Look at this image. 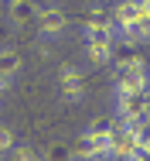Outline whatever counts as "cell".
Returning <instances> with one entry per match:
<instances>
[{
	"label": "cell",
	"mask_w": 150,
	"mask_h": 161,
	"mask_svg": "<svg viewBox=\"0 0 150 161\" xmlns=\"http://www.w3.org/2000/svg\"><path fill=\"white\" fill-rule=\"evenodd\" d=\"M38 38L41 41H61L65 31H68V24H72V17L65 14V7L58 3H48V7H41L38 10Z\"/></svg>",
	"instance_id": "1"
},
{
	"label": "cell",
	"mask_w": 150,
	"mask_h": 161,
	"mask_svg": "<svg viewBox=\"0 0 150 161\" xmlns=\"http://www.w3.org/2000/svg\"><path fill=\"white\" fill-rule=\"evenodd\" d=\"M137 120H150V96L133 93V96H116V124L130 127Z\"/></svg>",
	"instance_id": "2"
},
{
	"label": "cell",
	"mask_w": 150,
	"mask_h": 161,
	"mask_svg": "<svg viewBox=\"0 0 150 161\" xmlns=\"http://www.w3.org/2000/svg\"><path fill=\"white\" fill-rule=\"evenodd\" d=\"M55 82H58V93H61L65 103H79V99L85 96V72L79 65H72V62H65L58 69Z\"/></svg>",
	"instance_id": "3"
},
{
	"label": "cell",
	"mask_w": 150,
	"mask_h": 161,
	"mask_svg": "<svg viewBox=\"0 0 150 161\" xmlns=\"http://www.w3.org/2000/svg\"><path fill=\"white\" fill-rule=\"evenodd\" d=\"M38 0H7V21L14 28H24V24H34L38 21Z\"/></svg>",
	"instance_id": "4"
},
{
	"label": "cell",
	"mask_w": 150,
	"mask_h": 161,
	"mask_svg": "<svg viewBox=\"0 0 150 161\" xmlns=\"http://www.w3.org/2000/svg\"><path fill=\"white\" fill-rule=\"evenodd\" d=\"M140 10H143V0H116V7H113V24H116V31L123 28H133L137 24V17H140Z\"/></svg>",
	"instance_id": "5"
},
{
	"label": "cell",
	"mask_w": 150,
	"mask_h": 161,
	"mask_svg": "<svg viewBox=\"0 0 150 161\" xmlns=\"http://www.w3.org/2000/svg\"><path fill=\"white\" fill-rule=\"evenodd\" d=\"M68 151H72V161H96V158H106V144H96V141H89L85 134H79V137L68 144Z\"/></svg>",
	"instance_id": "6"
},
{
	"label": "cell",
	"mask_w": 150,
	"mask_h": 161,
	"mask_svg": "<svg viewBox=\"0 0 150 161\" xmlns=\"http://www.w3.org/2000/svg\"><path fill=\"white\" fill-rule=\"evenodd\" d=\"M113 48L116 41H96V38H82V52L92 65H109L113 62Z\"/></svg>",
	"instance_id": "7"
},
{
	"label": "cell",
	"mask_w": 150,
	"mask_h": 161,
	"mask_svg": "<svg viewBox=\"0 0 150 161\" xmlns=\"http://www.w3.org/2000/svg\"><path fill=\"white\" fill-rule=\"evenodd\" d=\"M21 69H24V58H21V52L17 48H0V79H17L21 75Z\"/></svg>",
	"instance_id": "8"
},
{
	"label": "cell",
	"mask_w": 150,
	"mask_h": 161,
	"mask_svg": "<svg viewBox=\"0 0 150 161\" xmlns=\"http://www.w3.org/2000/svg\"><path fill=\"white\" fill-rule=\"evenodd\" d=\"M116 127H120L116 120H92V124H85L82 134H85L89 141H96V144H106V141L113 137V130H116Z\"/></svg>",
	"instance_id": "9"
},
{
	"label": "cell",
	"mask_w": 150,
	"mask_h": 161,
	"mask_svg": "<svg viewBox=\"0 0 150 161\" xmlns=\"http://www.w3.org/2000/svg\"><path fill=\"white\" fill-rule=\"evenodd\" d=\"M41 161H72V151H68L65 141H55V144H48V151L41 154Z\"/></svg>",
	"instance_id": "10"
},
{
	"label": "cell",
	"mask_w": 150,
	"mask_h": 161,
	"mask_svg": "<svg viewBox=\"0 0 150 161\" xmlns=\"http://www.w3.org/2000/svg\"><path fill=\"white\" fill-rule=\"evenodd\" d=\"M7 161H41V154L31 144H14V151L7 154Z\"/></svg>",
	"instance_id": "11"
},
{
	"label": "cell",
	"mask_w": 150,
	"mask_h": 161,
	"mask_svg": "<svg viewBox=\"0 0 150 161\" xmlns=\"http://www.w3.org/2000/svg\"><path fill=\"white\" fill-rule=\"evenodd\" d=\"M133 31H137L140 41H150V3H143V10H140L137 24H133Z\"/></svg>",
	"instance_id": "12"
},
{
	"label": "cell",
	"mask_w": 150,
	"mask_h": 161,
	"mask_svg": "<svg viewBox=\"0 0 150 161\" xmlns=\"http://www.w3.org/2000/svg\"><path fill=\"white\" fill-rule=\"evenodd\" d=\"M14 144H17V137H14V130L7 127V124H0V158H7V154L14 151Z\"/></svg>",
	"instance_id": "13"
},
{
	"label": "cell",
	"mask_w": 150,
	"mask_h": 161,
	"mask_svg": "<svg viewBox=\"0 0 150 161\" xmlns=\"http://www.w3.org/2000/svg\"><path fill=\"white\" fill-rule=\"evenodd\" d=\"M10 31H14V24L7 17H0V48H10Z\"/></svg>",
	"instance_id": "14"
},
{
	"label": "cell",
	"mask_w": 150,
	"mask_h": 161,
	"mask_svg": "<svg viewBox=\"0 0 150 161\" xmlns=\"http://www.w3.org/2000/svg\"><path fill=\"white\" fill-rule=\"evenodd\" d=\"M10 86H14L10 79H0V99H3V96H7V93H10Z\"/></svg>",
	"instance_id": "15"
},
{
	"label": "cell",
	"mask_w": 150,
	"mask_h": 161,
	"mask_svg": "<svg viewBox=\"0 0 150 161\" xmlns=\"http://www.w3.org/2000/svg\"><path fill=\"white\" fill-rule=\"evenodd\" d=\"M126 161H150V154H143V151H137V154H130Z\"/></svg>",
	"instance_id": "16"
},
{
	"label": "cell",
	"mask_w": 150,
	"mask_h": 161,
	"mask_svg": "<svg viewBox=\"0 0 150 161\" xmlns=\"http://www.w3.org/2000/svg\"><path fill=\"white\" fill-rule=\"evenodd\" d=\"M140 151H143V154H150V134L143 137V144H140Z\"/></svg>",
	"instance_id": "17"
},
{
	"label": "cell",
	"mask_w": 150,
	"mask_h": 161,
	"mask_svg": "<svg viewBox=\"0 0 150 161\" xmlns=\"http://www.w3.org/2000/svg\"><path fill=\"white\" fill-rule=\"evenodd\" d=\"M96 161H109V158H96Z\"/></svg>",
	"instance_id": "18"
},
{
	"label": "cell",
	"mask_w": 150,
	"mask_h": 161,
	"mask_svg": "<svg viewBox=\"0 0 150 161\" xmlns=\"http://www.w3.org/2000/svg\"><path fill=\"white\" fill-rule=\"evenodd\" d=\"M147 96H150V82H147Z\"/></svg>",
	"instance_id": "19"
},
{
	"label": "cell",
	"mask_w": 150,
	"mask_h": 161,
	"mask_svg": "<svg viewBox=\"0 0 150 161\" xmlns=\"http://www.w3.org/2000/svg\"><path fill=\"white\" fill-rule=\"evenodd\" d=\"M143 3H150V0H143Z\"/></svg>",
	"instance_id": "20"
},
{
	"label": "cell",
	"mask_w": 150,
	"mask_h": 161,
	"mask_svg": "<svg viewBox=\"0 0 150 161\" xmlns=\"http://www.w3.org/2000/svg\"><path fill=\"white\" fill-rule=\"evenodd\" d=\"M3 3H7V0H3Z\"/></svg>",
	"instance_id": "21"
}]
</instances>
